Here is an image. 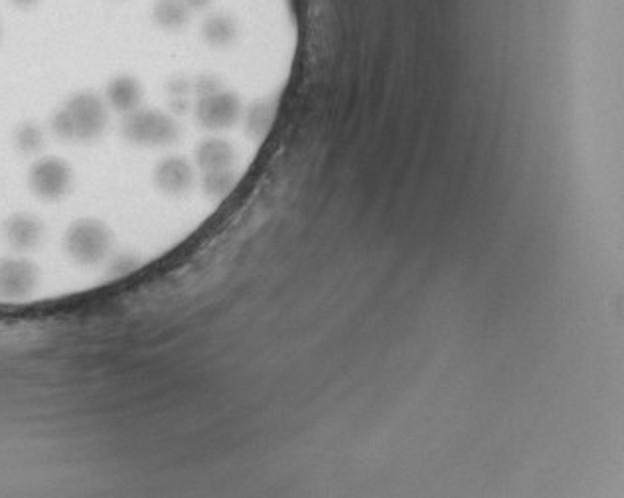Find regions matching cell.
I'll return each instance as SVG.
<instances>
[{
	"label": "cell",
	"instance_id": "cell-1",
	"mask_svg": "<svg viewBox=\"0 0 624 498\" xmlns=\"http://www.w3.org/2000/svg\"><path fill=\"white\" fill-rule=\"evenodd\" d=\"M107 127V107L95 93L72 97L52 121L54 133L64 141H93Z\"/></svg>",
	"mask_w": 624,
	"mask_h": 498
},
{
	"label": "cell",
	"instance_id": "cell-2",
	"mask_svg": "<svg viewBox=\"0 0 624 498\" xmlns=\"http://www.w3.org/2000/svg\"><path fill=\"white\" fill-rule=\"evenodd\" d=\"M123 135L139 147H170L180 139L178 121L156 109H135L127 113Z\"/></svg>",
	"mask_w": 624,
	"mask_h": 498
},
{
	"label": "cell",
	"instance_id": "cell-3",
	"mask_svg": "<svg viewBox=\"0 0 624 498\" xmlns=\"http://www.w3.org/2000/svg\"><path fill=\"white\" fill-rule=\"evenodd\" d=\"M111 248L109 230L97 220H81L74 224L66 236L68 253L83 265L101 261Z\"/></svg>",
	"mask_w": 624,
	"mask_h": 498
},
{
	"label": "cell",
	"instance_id": "cell-4",
	"mask_svg": "<svg viewBox=\"0 0 624 498\" xmlns=\"http://www.w3.org/2000/svg\"><path fill=\"white\" fill-rule=\"evenodd\" d=\"M30 186L40 198L58 200L68 194L72 186V170L58 159H44L32 166Z\"/></svg>",
	"mask_w": 624,
	"mask_h": 498
},
{
	"label": "cell",
	"instance_id": "cell-5",
	"mask_svg": "<svg viewBox=\"0 0 624 498\" xmlns=\"http://www.w3.org/2000/svg\"><path fill=\"white\" fill-rule=\"evenodd\" d=\"M38 283V269L34 263L8 257L0 259V295L6 299H20L32 293Z\"/></svg>",
	"mask_w": 624,
	"mask_h": 498
},
{
	"label": "cell",
	"instance_id": "cell-6",
	"mask_svg": "<svg viewBox=\"0 0 624 498\" xmlns=\"http://www.w3.org/2000/svg\"><path fill=\"white\" fill-rule=\"evenodd\" d=\"M155 182L158 190L168 196H184L194 188L196 168L182 157H168L155 168Z\"/></svg>",
	"mask_w": 624,
	"mask_h": 498
},
{
	"label": "cell",
	"instance_id": "cell-7",
	"mask_svg": "<svg viewBox=\"0 0 624 498\" xmlns=\"http://www.w3.org/2000/svg\"><path fill=\"white\" fill-rule=\"evenodd\" d=\"M194 16L206 18L212 14H198L186 0H156L153 6V20L162 30H168V32L186 30Z\"/></svg>",
	"mask_w": 624,
	"mask_h": 498
},
{
	"label": "cell",
	"instance_id": "cell-8",
	"mask_svg": "<svg viewBox=\"0 0 624 498\" xmlns=\"http://www.w3.org/2000/svg\"><path fill=\"white\" fill-rule=\"evenodd\" d=\"M4 236L12 248L32 249L40 244L44 228L42 222L30 214H16L6 220Z\"/></svg>",
	"mask_w": 624,
	"mask_h": 498
},
{
	"label": "cell",
	"instance_id": "cell-9",
	"mask_svg": "<svg viewBox=\"0 0 624 498\" xmlns=\"http://www.w3.org/2000/svg\"><path fill=\"white\" fill-rule=\"evenodd\" d=\"M143 97L141 83L131 76H119L107 85V101L121 113H131L139 107Z\"/></svg>",
	"mask_w": 624,
	"mask_h": 498
},
{
	"label": "cell",
	"instance_id": "cell-10",
	"mask_svg": "<svg viewBox=\"0 0 624 498\" xmlns=\"http://www.w3.org/2000/svg\"><path fill=\"white\" fill-rule=\"evenodd\" d=\"M44 143V135L42 129L34 123H24L22 127H18L16 131V147L22 153H36Z\"/></svg>",
	"mask_w": 624,
	"mask_h": 498
},
{
	"label": "cell",
	"instance_id": "cell-11",
	"mask_svg": "<svg viewBox=\"0 0 624 498\" xmlns=\"http://www.w3.org/2000/svg\"><path fill=\"white\" fill-rule=\"evenodd\" d=\"M38 0H12V4H16V6H20V8H28V6H32V4H36Z\"/></svg>",
	"mask_w": 624,
	"mask_h": 498
}]
</instances>
